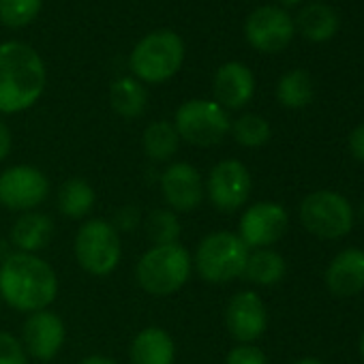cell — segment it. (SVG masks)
Segmentation results:
<instances>
[{"label":"cell","instance_id":"1","mask_svg":"<svg viewBox=\"0 0 364 364\" xmlns=\"http://www.w3.org/2000/svg\"><path fill=\"white\" fill-rule=\"evenodd\" d=\"M58 296L56 270L35 253H9L0 262V300L20 313L50 309Z\"/></svg>","mask_w":364,"mask_h":364},{"label":"cell","instance_id":"2","mask_svg":"<svg viewBox=\"0 0 364 364\" xmlns=\"http://www.w3.org/2000/svg\"><path fill=\"white\" fill-rule=\"evenodd\" d=\"M46 90V65L37 50L9 41L0 46V114L31 109Z\"/></svg>","mask_w":364,"mask_h":364},{"label":"cell","instance_id":"3","mask_svg":"<svg viewBox=\"0 0 364 364\" xmlns=\"http://www.w3.org/2000/svg\"><path fill=\"white\" fill-rule=\"evenodd\" d=\"M193 270V257L180 242L152 245L135 264L137 285L154 296L167 298L187 285Z\"/></svg>","mask_w":364,"mask_h":364},{"label":"cell","instance_id":"4","mask_svg":"<svg viewBox=\"0 0 364 364\" xmlns=\"http://www.w3.org/2000/svg\"><path fill=\"white\" fill-rule=\"evenodd\" d=\"M249 247L234 232H213L198 245L193 268L198 274L215 285H225L245 274Z\"/></svg>","mask_w":364,"mask_h":364},{"label":"cell","instance_id":"5","mask_svg":"<svg viewBox=\"0 0 364 364\" xmlns=\"http://www.w3.org/2000/svg\"><path fill=\"white\" fill-rule=\"evenodd\" d=\"M185 60V43L176 33L159 31L144 37L131 52L129 67L133 77L146 84L171 80Z\"/></svg>","mask_w":364,"mask_h":364},{"label":"cell","instance_id":"6","mask_svg":"<svg viewBox=\"0 0 364 364\" xmlns=\"http://www.w3.org/2000/svg\"><path fill=\"white\" fill-rule=\"evenodd\" d=\"M73 253L84 272L90 277H107L122 259L120 232L105 219H88L75 234Z\"/></svg>","mask_w":364,"mask_h":364},{"label":"cell","instance_id":"7","mask_svg":"<svg viewBox=\"0 0 364 364\" xmlns=\"http://www.w3.org/2000/svg\"><path fill=\"white\" fill-rule=\"evenodd\" d=\"M173 127L180 139H185L187 144L210 148L225 139L232 129V120L228 109H223L217 101L191 99L178 107Z\"/></svg>","mask_w":364,"mask_h":364},{"label":"cell","instance_id":"8","mask_svg":"<svg viewBox=\"0 0 364 364\" xmlns=\"http://www.w3.org/2000/svg\"><path fill=\"white\" fill-rule=\"evenodd\" d=\"M300 221L309 234L321 240H338L353 228L351 204L334 191L309 193L300 204Z\"/></svg>","mask_w":364,"mask_h":364},{"label":"cell","instance_id":"9","mask_svg":"<svg viewBox=\"0 0 364 364\" xmlns=\"http://www.w3.org/2000/svg\"><path fill=\"white\" fill-rule=\"evenodd\" d=\"M50 196V180L35 165H11L0 173V206L11 213L37 210Z\"/></svg>","mask_w":364,"mask_h":364},{"label":"cell","instance_id":"10","mask_svg":"<svg viewBox=\"0 0 364 364\" xmlns=\"http://www.w3.org/2000/svg\"><path fill=\"white\" fill-rule=\"evenodd\" d=\"M204 185L210 204L219 213H236L249 202L253 180L249 167L242 161L225 159L210 169Z\"/></svg>","mask_w":364,"mask_h":364},{"label":"cell","instance_id":"11","mask_svg":"<svg viewBox=\"0 0 364 364\" xmlns=\"http://www.w3.org/2000/svg\"><path fill=\"white\" fill-rule=\"evenodd\" d=\"M161 193L167 208L176 215L198 210L206 198L202 171L187 161L169 163L161 173Z\"/></svg>","mask_w":364,"mask_h":364},{"label":"cell","instance_id":"12","mask_svg":"<svg viewBox=\"0 0 364 364\" xmlns=\"http://www.w3.org/2000/svg\"><path fill=\"white\" fill-rule=\"evenodd\" d=\"M287 225L289 215L281 204L257 202L242 213L238 223V236L249 247V251L270 249L285 236Z\"/></svg>","mask_w":364,"mask_h":364},{"label":"cell","instance_id":"13","mask_svg":"<svg viewBox=\"0 0 364 364\" xmlns=\"http://www.w3.org/2000/svg\"><path fill=\"white\" fill-rule=\"evenodd\" d=\"M294 33H296V26H294L291 16L277 5L257 7L247 18V24H245L247 41L255 50L266 52V54L285 50L291 43Z\"/></svg>","mask_w":364,"mask_h":364},{"label":"cell","instance_id":"14","mask_svg":"<svg viewBox=\"0 0 364 364\" xmlns=\"http://www.w3.org/2000/svg\"><path fill=\"white\" fill-rule=\"evenodd\" d=\"M20 341L28 358H35L39 362H50L60 353L67 341V326L58 313L43 309L26 317Z\"/></svg>","mask_w":364,"mask_h":364},{"label":"cell","instance_id":"15","mask_svg":"<svg viewBox=\"0 0 364 364\" xmlns=\"http://www.w3.org/2000/svg\"><path fill=\"white\" fill-rule=\"evenodd\" d=\"M225 328L238 343H255L268 328V309L259 294L247 289L230 298Z\"/></svg>","mask_w":364,"mask_h":364},{"label":"cell","instance_id":"16","mask_svg":"<svg viewBox=\"0 0 364 364\" xmlns=\"http://www.w3.org/2000/svg\"><path fill=\"white\" fill-rule=\"evenodd\" d=\"M255 95V75L242 63H225L215 75V97L223 109H242Z\"/></svg>","mask_w":364,"mask_h":364},{"label":"cell","instance_id":"17","mask_svg":"<svg viewBox=\"0 0 364 364\" xmlns=\"http://www.w3.org/2000/svg\"><path fill=\"white\" fill-rule=\"evenodd\" d=\"M326 287L338 298L358 296L364 289V251L345 249L326 268Z\"/></svg>","mask_w":364,"mask_h":364},{"label":"cell","instance_id":"18","mask_svg":"<svg viewBox=\"0 0 364 364\" xmlns=\"http://www.w3.org/2000/svg\"><path fill=\"white\" fill-rule=\"evenodd\" d=\"M131 364H173L176 341L161 326H148L139 330L129 347Z\"/></svg>","mask_w":364,"mask_h":364},{"label":"cell","instance_id":"19","mask_svg":"<svg viewBox=\"0 0 364 364\" xmlns=\"http://www.w3.org/2000/svg\"><path fill=\"white\" fill-rule=\"evenodd\" d=\"M52 236H54V221L39 210L20 215L11 228V245L20 253L37 255L50 245Z\"/></svg>","mask_w":364,"mask_h":364},{"label":"cell","instance_id":"20","mask_svg":"<svg viewBox=\"0 0 364 364\" xmlns=\"http://www.w3.org/2000/svg\"><path fill=\"white\" fill-rule=\"evenodd\" d=\"M338 24V14L328 3H309L298 11L294 20V26L302 33V37L313 43L330 41L336 35Z\"/></svg>","mask_w":364,"mask_h":364},{"label":"cell","instance_id":"21","mask_svg":"<svg viewBox=\"0 0 364 364\" xmlns=\"http://www.w3.org/2000/svg\"><path fill=\"white\" fill-rule=\"evenodd\" d=\"M97 204V193L92 185L84 178H69L58 189V210L67 219H86Z\"/></svg>","mask_w":364,"mask_h":364},{"label":"cell","instance_id":"22","mask_svg":"<svg viewBox=\"0 0 364 364\" xmlns=\"http://www.w3.org/2000/svg\"><path fill=\"white\" fill-rule=\"evenodd\" d=\"M285 272H287V264L281 253H277L272 249H255L249 253L242 277H247L255 285L270 287V285H277L279 281H283Z\"/></svg>","mask_w":364,"mask_h":364},{"label":"cell","instance_id":"23","mask_svg":"<svg viewBox=\"0 0 364 364\" xmlns=\"http://www.w3.org/2000/svg\"><path fill=\"white\" fill-rule=\"evenodd\" d=\"M109 103L114 112L122 118H137L148 105L146 88L135 77H120L109 88Z\"/></svg>","mask_w":364,"mask_h":364},{"label":"cell","instance_id":"24","mask_svg":"<svg viewBox=\"0 0 364 364\" xmlns=\"http://www.w3.org/2000/svg\"><path fill=\"white\" fill-rule=\"evenodd\" d=\"M141 144H144V152H146L152 161H156V163H167V161H171V156L178 152L180 135H178L173 122L156 120V122H152V124L146 127L144 137H141Z\"/></svg>","mask_w":364,"mask_h":364},{"label":"cell","instance_id":"25","mask_svg":"<svg viewBox=\"0 0 364 364\" xmlns=\"http://www.w3.org/2000/svg\"><path fill=\"white\" fill-rule=\"evenodd\" d=\"M277 99L287 109H302L313 101V80L304 69L285 73L277 84Z\"/></svg>","mask_w":364,"mask_h":364},{"label":"cell","instance_id":"26","mask_svg":"<svg viewBox=\"0 0 364 364\" xmlns=\"http://www.w3.org/2000/svg\"><path fill=\"white\" fill-rule=\"evenodd\" d=\"M230 133L245 148H262V146H266L270 141L272 129H270V122L264 116H259V114H242L240 118H236L232 122Z\"/></svg>","mask_w":364,"mask_h":364},{"label":"cell","instance_id":"27","mask_svg":"<svg viewBox=\"0 0 364 364\" xmlns=\"http://www.w3.org/2000/svg\"><path fill=\"white\" fill-rule=\"evenodd\" d=\"M146 232L152 245H173L180 240L178 215L169 208H156L146 219Z\"/></svg>","mask_w":364,"mask_h":364},{"label":"cell","instance_id":"28","mask_svg":"<svg viewBox=\"0 0 364 364\" xmlns=\"http://www.w3.org/2000/svg\"><path fill=\"white\" fill-rule=\"evenodd\" d=\"M41 11V0H0V24L7 28L28 26Z\"/></svg>","mask_w":364,"mask_h":364},{"label":"cell","instance_id":"29","mask_svg":"<svg viewBox=\"0 0 364 364\" xmlns=\"http://www.w3.org/2000/svg\"><path fill=\"white\" fill-rule=\"evenodd\" d=\"M0 364H28L22 341L7 330H0Z\"/></svg>","mask_w":364,"mask_h":364},{"label":"cell","instance_id":"30","mask_svg":"<svg viewBox=\"0 0 364 364\" xmlns=\"http://www.w3.org/2000/svg\"><path fill=\"white\" fill-rule=\"evenodd\" d=\"M225 364H268L266 353L253 343H240L230 349Z\"/></svg>","mask_w":364,"mask_h":364},{"label":"cell","instance_id":"31","mask_svg":"<svg viewBox=\"0 0 364 364\" xmlns=\"http://www.w3.org/2000/svg\"><path fill=\"white\" fill-rule=\"evenodd\" d=\"M139 213H137V208L135 206H124V208H120L118 213H116V217H114V221H109L118 232H131L137 223H139Z\"/></svg>","mask_w":364,"mask_h":364},{"label":"cell","instance_id":"32","mask_svg":"<svg viewBox=\"0 0 364 364\" xmlns=\"http://www.w3.org/2000/svg\"><path fill=\"white\" fill-rule=\"evenodd\" d=\"M347 146H349V152L353 154V159H358L360 163H364V122L358 124V127L349 133Z\"/></svg>","mask_w":364,"mask_h":364},{"label":"cell","instance_id":"33","mask_svg":"<svg viewBox=\"0 0 364 364\" xmlns=\"http://www.w3.org/2000/svg\"><path fill=\"white\" fill-rule=\"evenodd\" d=\"M11 146H14V137H11V131L9 127L0 120V161H5L11 152Z\"/></svg>","mask_w":364,"mask_h":364},{"label":"cell","instance_id":"34","mask_svg":"<svg viewBox=\"0 0 364 364\" xmlns=\"http://www.w3.org/2000/svg\"><path fill=\"white\" fill-rule=\"evenodd\" d=\"M80 364H118L114 358L109 355H103V353H92V355H86L80 360Z\"/></svg>","mask_w":364,"mask_h":364},{"label":"cell","instance_id":"35","mask_svg":"<svg viewBox=\"0 0 364 364\" xmlns=\"http://www.w3.org/2000/svg\"><path fill=\"white\" fill-rule=\"evenodd\" d=\"M291 364H326V362H321L319 358H311V355H306V358H298V360H294Z\"/></svg>","mask_w":364,"mask_h":364},{"label":"cell","instance_id":"36","mask_svg":"<svg viewBox=\"0 0 364 364\" xmlns=\"http://www.w3.org/2000/svg\"><path fill=\"white\" fill-rule=\"evenodd\" d=\"M300 3H302V0H279V7L287 11V9H294V7H298Z\"/></svg>","mask_w":364,"mask_h":364},{"label":"cell","instance_id":"37","mask_svg":"<svg viewBox=\"0 0 364 364\" xmlns=\"http://www.w3.org/2000/svg\"><path fill=\"white\" fill-rule=\"evenodd\" d=\"M360 355L364 358V334L360 336Z\"/></svg>","mask_w":364,"mask_h":364},{"label":"cell","instance_id":"38","mask_svg":"<svg viewBox=\"0 0 364 364\" xmlns=\"http://www.w3.org/2000/svg\"><path fill=\"white\" fill-rule=\"evenodd\" d=\"M360 217H362V221H364V202H362V206H360Z\"/></svg>","mask_w":364,"mask_h":364},{"label":"cell","instance_id":"39","mask_svg":"<svg viewBox=\"0 0 364 364\" xmlns=\"http://www.w3.org/2000/svg\"><path fill=\"white\" fill-rule=\"evenodd\" d=\"M0 302H3V300H0Z\"/></svg>","mask_w":364,"mask_h":364}]
</instances>
